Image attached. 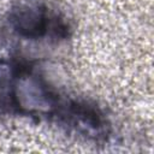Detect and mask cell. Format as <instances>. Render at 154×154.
<instances>
[{
  "mask_svg": "<svg viewBox=\"0 0 154 154\" xmlns=\"http://www.w3.org/2000/svg\"><path fill=\"white\" fill-rule=\"evenodd\" d=\"M12 30L25 40L65 38L70 25L65 17L43 0H18L8 12Z\"/></svg>",
  "mask_w": 154,
  "mask_h": 154,
  "instance_id": "1",
  "label": "cell"
}]
</instances>
